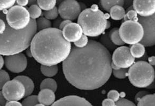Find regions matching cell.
<instances>
[{
    "mask_svg": "<svg viewBox=\"0 0 155 106\" xmlns=\"http://www.w3.org/2000/svg\"><path fill=\"white\" fill-rule=\"evenodd\" d=\"M37 32L36 20L31 19L28 28L21 30L13 29L7 24L5 32L0 35V55L7 56L21 53L30 46Z\"/></svg>",
    "mask_w": 155,
    "mask_h": 106,
    "instance_id": "3957f363",
    "label": "cell"
},
{
    "mask_svg": "<svg viewBox=\"0 0 155 106\" xmlns=\"http://www.w3.org/2000/svg\"><path fill=\"white\" fill-rule=\"evenodd\" d=\"M113 75L116 78L120 79H125L128 77V70L127 69H119L117 70H113Z\"/></svg>",
    "mask_w": 155,
    "mask_h": 106,
    "instance_id": "d6a6232c",
    "label": "cell"
},
{
    "mask_svg": "<svg viewBox=\"0 0 155 106\" xmlns=\"http://www.w3.org/2000/svg\"><path fill=\"white\" fill-rule=\"evenodd\" d=\"M89 42V40L88 39V37L86 35H82V37L77 41L74 42L75 47L79 48H82L86 46H87V45Z\"/></svg>",
    "mask_w": 155,
    "mask_h": 106,
    "instance_id": "836d02e7",
    "label": "cell"
},
{
    "mask_svg": "<svg viewBox=\"0 0 155 106\" xmlns=\"http://www.w3.org/2000/svg\"><path fill=\"white\" fill-rule=\"evenodd\" d=\"M137 106H155V94H147L137 102Z\"/></svg>",
    "mask_w": 155,
    "mask_h": 106,
    "instance_id": "d4e9b609",
    "label": "cell"
},
{
    "mask_svg": "<svg viewBox=\"0 0 155 106\" xmlns=\"http://www.w3.org/2000/svg\"><path fill=\"white\" fill-rule=\"evenodd\" d=\"M116 102L109 98L104 100L102 103V106H116Z\"/></svg>",
    "mask_w": 155,
    "mask_h": 106,
    "instance_id": "74e56055",
    "label": "cell"
},
{
    "mask_svg": "<svg viewBox=\"0 0 155 106\" xmlns=\"http://www.w3.org/2000/svg\"><path fill=\"white\" fill-rule=\"evenodd\" d=\"M41 71L42 74L45 76L48 77H52L57 75L58 71V67L57 65L52 66H47V65H41Z\"/></svg>",
    "mask_w": 155,
    "mask_h": 106,
    "instance_id": "7402d4cb",
    "label": "cell"
},
{
    "mask_svg": "<svg viewBox=\"0 0 155 106\" xmlns=\"http://www.w3.org/2000/svg\"><path fill=\"white\" fill-rule=\"evenodd\" d=\"M119 32L123 41L128 45L141 42L143 38V28L138 21H124L119 29Z\"/></svg>",
    "mask_w": 155,
    "mask_h": 106,
    "instance_id": "52a82bcc",
    "label": "cell"
},
{
    "mask_svg": "<svg viewBox=\"0 0 155 106\" xmlns=\"http://www.w3.org/2000/svg\"><path fill=\"white\" fill-rule=\"evenodd\" d=\"M110 16L114 21H120L124 18L126 15L125 8L120 5L112 7L109 11Z\"/></svg>",
    "mask_w": 155,
    "mask_h": 106,
    "instance_id": "ac0fdd59",
    "label": "cell"
},
{
    "mask_svg": "<svg viewBox=\"0 0 155 106\" xmlns=\"http://www.w3.org/2000/svg\"><path fill=\"white\" fill-rule=\"evenodd\" d=\"M130 51L134 58H142L146 53L145 46L141 43L133 45L130 48Z\"/></svg>",
    "mask_w": 155,
    "mask_h": 106,
    "instance_id": "d6986e66",
    "label": "cell"
},
{
    "mask_svg": "<svg viewBox=\"0 0 155 106\" xmlns=\"http://www.w3.org/2000/svg\"><path fill=\"white\" fill-rule=\"evenodd\" d=\"M0 106H1V105H0Z\"/></svg>",
    "mask_w": 155,
    "mask_h": 106,
    "instance_id": "f5cc1de1",
    "label": "cell"
},
{
    "mask_svg": "<svg viewBox=\"0 0 155 106\" xmlns=\"http://www.w3.org/2000/svg\"><path fill=\"white\" fill-rule=\"evenodd\" d=\"M149 63L151 65V66H155V56H151L148 58Z\"/></svg>",
    "mask_w": 155,
    "mask_h": 106,
    "instance_id": "bcb514c9",
    "label": "cell"
},
{
    "mask_svg": "<svg viewBox=\"0 0 155 106\" xmlns=\"http://www.w3.org/2000/svg\"><path fill=\"white\" fill-rule=\"evenodd\" d=\"M38 103L39 101L37 95H31L26 97V98L23 100L22 104L23 106H34Z\"/></svg>",
    "mask_w": 155,
    "mask_h": 106,
    "instance_id": "1f68e13d",
    "label": "cell"
},
{
    "mask_svg": "<svg viewBox=\"0 0 155 106\" xmlns=\"http://www.w3.org/2000/svg\"><path fill=\"white\" fill-rule=\"evenodd\" d=\"M133 8L139 16H150L155 14V0H134Z\"/></svg>",
    "mask_w": 155,
    "mask_h": 106,
    "instance_id": "4fadbf2b",
    "label": "cell"
},
{
    "mask_svg": "<svg viewBox=\"0 0 155 106\" xmlns=\"http://www.w3.org/2000/svg\"><path fill=\"white\" fill-rule=\"evenodd\" d=\"M109 35L110 39L114 45L123 46L124 45H125V43L123 41L121 38L120 37L119 29L118 28H114L111 30Z\"/></svg>",
    "mask_w": 155,
    "mask_h": 106,
    "instance_id": "44dd1931",
    "label": "cell"
},
{
    "mask_svg": "<svg viewBox=\"0 0 155 106\" xmlns=\"http://www.w3.org/2000/svg\"><path fill=\"white\" fill-rule=\"evenodd\" d=\"M62 33L68 41L74 43L81 38L83 31L79 24L71 22L65 26L62 30Z\"/></svg>",
    "mask_w": 155,
    "mask_h": 106,
    "instance_id": "5bb4252c",
    "label": "cell"
},
{
    "mask_svg": "<svg viewBox=\"0 0 155 106\" xmlns=\"http://www.w3.org/2000/svg\"><path fill=\"white\" fill-rule=\"evenodd\" d=\"M10 81L9 75L4 70H0V90H2L5 84Z\"/></svg>",
    "mask_w": 155,
    "mask_h": 106,
    "instance_id": "4dcf8cb0",
    "label": "cell"
},
{
    "mask_svg": "<svg viewBox=\"0 0 155 106\" xmlns=\"http://www.w3.org/2000/svg\"><path fill=\"white\" fill-rule=\"evenodd\" d=\"M31 19L36 20L41 17L42 14V9L37 4L31 5L28 9Z\"/></svg>",
    "mask_w": 155,
    "mask_h": 106,
    "instance_id": "484cf974",
    "label": "cell"
},
{
    "mask_svg": "<svg viewBox=\"0 0 155 106\" xmlns=\"http://www.w3.org/2000/svg\"><path fill=\"white\" fill-rule=\"evenodd\" d=\"M3 12L5 14L7 24L13 29L24 30L30 24L31 19L28 10L25 7L14 5Z\"/></svg>",
    "mask_w": 155,
    "mask_h": 106,
    "instance_id": "8992f818",
    "label": "cell"
},
{
    "mask_svg": "<svg viewBox=\"0 0 155 106\" xmlns=\"http://www.w3.org/2000/svg\"><path fill=\"white\" fill-rule=\"evenodd\" d=\"M16 3L18 5L25 7L29 5V0H16Z\"/></svg>",
    "mask_w": 155,
    "mask_h": 106,
    "instance_id": "f35d334b",
    "label": "cell"
},
{
    "mask_svg": "<svg viewBox=\"0 0 155 106\" xmlns=\"http://www.w3.org/2000/svg\"><path fill=\"white\" fill-rule=\"evenodd\" d=\"M107 15L98 9L96 5L83 10L78 18V24L86 36L97 37L107 29Z\"/></svg>",
    "mask_w": 155,
    "mask_h": 106,
    "instance_id": "277c9868",
    "label": "cell"
},
{
    "mask_svg": "<svg viewBox=\"0 0 155 106\" xmlns=\"http://www.w3.org/2000/svg\"><path fill=\"white\" fill-rule=\"evenodd\" d=\"M124 19L125 21H138V15L134 10H128L127 14H126Z\"/></svg>",
    "mask_w": 155,
    "mask_h": 106,
    "instance_id": "e575fe53",
    "label": "cell"
},
{
    "mask_svg": "<svg viewBox=\"0 0 155 106\" xmlns=\"http://www.w3.org/2000/svg\"><path fill=\"white\" fill-rule=\"evenodd\" d=\"M44 15L46 18L48 20H54L58 18L59 15L58 9L57 7L49 11H44Z\"/></svg>",
    "mask_w": 155,
    "mask_h": 106,
    "instance_id": "f1b7e54d",
    "label": "cell"
},
{
    "mask_svg": "<svg viewBox=\"0 0 155 106\" xmlns=\"http://www.w3.org/2000/svg\"><path fill=\"white\" fill-rule=\"evenodd\" d=\"M37 0H29V5L37 3Z\"/></svg>",
    "mask_w": 155,
    "mask_h": 106,
    "instance_id": "c3c4849f",
    "label": "cell"
},
{
    "mask_svg": "<svg viewBox=\"0 0 155 106\" xmlns=\"http://www.w3.org/2000/svg\"><path fill=\"white\" fill-rule=\"evenodd\" d=\"M37 31H42L47 28H51L52 24L49 20L46 18L45 17H40L37 19Z\"/></svg>",
    "mask_w": 155,
    "mask_h": 106,
    "instance_id": "4316f807",
    "label": "cell"
},
{
    "mask_svg": "<svg viewBox=\"0 0 155 106\" xmlns=\"http://www.w3.org/2000/svg\"><path fill=\"white\" fill-rule=\"evenodd\" d=\"M101 44H102L107 49H109L110 50H113L116 47V46L114 45L111 41V40L110 38L109 34L103 35L101 38Z\"/></svg>",
    "mask_w": 155,
    "mask_h": 106,
    "instance_id": "83f0119b",
    "label": "cell"
},
{
    "mask_svg": "<svg viewBox=\"0 0 155 106\" xmlns=\"http://www.w3.org/2000/svg\"><path fill=\"white\" fill-rule=\"evenodd\" d=\"M21 81L25 88V97H28L32 94L34 90V84L30 77L25 76H19L15 78Z\"/></svg>",
    "mask_w": 155,
    "mask_h": 106,
    "instance_id": "e0dca14e",
    "label": "cell"
},
{
    "mask_svg": "<svg viewBox=\"0 0 155 106\" xmlns=\"http://www.w3.org/2000/svg\"><path fill=\"white\" fill-rule=\"evenodd\" d=\"M107 98L112 100L113 101L117 102L120 100V95L116 90H111L107 93Z\"/></svg>",
    "mask_w": 155,
    "mask_h": 106,
    "instance_id": "d590c367",
    "label": "cell"
},
{
    "mask_svg": "<svg viewBox=\"0 0 155 106\" xmlns=\"http://www.w3.org/2000/svg\"><path fill=\"white\" fill-rule=\"evenodd\" d=\"M5 65V58H3L2 55H0V70L2 69Z\"/></svg>",
    "mask_w": 155,
    "mask_h": 106,
    "instance_id": "7dc6e473",
    "label": "cell"
},
{
    "mask_svg": "<svg viewBox=\"0 0 155 106\" xmlns=\"http://www.w3.org/2000/svg\"><path fill=\"white\" fill-rule=\"evenodd\" d=\"M16 2V0H0V12L9 9Z\"/></svg>",
    "mask_w": 155,
    "mask_h": 106,
    "instance_id": "f546056e",
    "label": "cell"
},
{
    "mask_svg": "<svg viewBox=\"0 0 155 106\" xmlns=\"http://www.w3.org/2000/svg\"><path fill=\"white\" fill-rule=\"evenodd\" d=\"M49 89L55 92L57 89V82L52 78H48L44 79L40 84V90Z\"/></svg>",
    "mask_w": 155,
    "mask_h": 106,
    "instance_id": "cb8c5ba5",
    "label": "cell"
},
{
    "mask_svg": "<svg viewBox=\"0 0 155 106\" xmlns=\"http://www.w3.org/2000/svg\"><path fill=\"white\" fill-rule=\"evenodd\" d=\"M101 5L103 9L109 12L112 7L115 5H120L124 7V0H101Z\"/></svg>",
    "mask_w": 155,
    "mask_h": 106,
    "instance_id": "ffe728a7",
    "label": "cell"
},
{
    "mask_svg": "<svg viewBox=\"0 0 155 106\" xmlns=\"http://www.w3.org/2000/svg\"><path fill=\"white\" fill-rule=\"evenodd\" d=\"M134 0H124V8H129L130 7H132Z\"/></svg>",
    "mask_w": 155,
    "mask_h": 106,
    "instance_id": "7bdbcfd3",
    "label": "cell"
},
{
    "mask_svg": "<svg viewBox=\"0 0 155 106\" xmlns=\"http://www.w3.org/2000/svg\"><path fill=\"white\" fill-rule=\"evenodd\" d=\"M112 58L102 44L89 41L82 48L74 47L63 62L64 76L72 85L82 90H94L104 85L112 74Z\"/></svg>",
    "mask_w": 155,
    "mask_h": 106,
    "instance_id": "6da1fadb",
    "label": "cell"
},
{
    "mask_svg": "<svg viewBox=\"0 0 155 106\" xmlns=\"http://www.w3.org/2000/svg\"><path fill=\"white\" fill-rule=\"evenodd\" d=\"M147 94H148L147 93L145 92H144V91L138 93L137 94V95L135 96V101L137 102L139 101L142 97H143L144 96H145Z\"/></svg>",
    "mask_w": 155,
    "mask_h": 106,
    "instance_id": "ee69618b",
    "label": "cell"
},
{
    "mask_svg": "<svg viewBox=\"0 0 155 106\" xmlns=\"http://www.w3.org/2000/svg\"><path fill=\"white\" fill-rule=\"evenodd\" d=\"M116 106H137L133 102L125 99H121L116 102Z\"/></svg>",
    "mask_w": 155,
    "mask_h": 106,
    "instance_id": "8d00e7d4",
    "label": "cell"
},
{
    "mask_svg": "<svg viewBox=\"0 0 155 106\" xmlns=\"http://www.w3.org/2000/svg\"><path fill=\"white\" fill-rule=\"evenodd\" d=\"M112 60V63L120 69L130 68L135 63V58L130 53V48L124 46L115 49Z\"/></svg>",
    "mask_w": 155,
    "mask_h": 106,
    "instance_id": "30bf717a",
    "label": "cell"
},
{
    "mask_svg": "<svg viewBox=\"0 0 155 106\" xmlns=\"http://www.w3.org/2000/svg\"><path fill=\"white\" fill-rule=\"evenodd\" d=\"M65 0H56V5H61L62 2H63Z\"/></svg>",
    "mask_w": 155,
    "mask_h": 106,
    "instance_id": "681fc988",
    "label": "cell"
},
{
    "mask_svg": "<svg viewBox=\"0 0 155 106\" xmlns=\"http://www.w3.org/2000/svg\"><path fill=\"white\" fill-rule=\"evenodd\" d=\"M128 77L133 85L138 88H147L155 80V70L149 63L138 61L130 68Z\"/></svg>",
    "mask_w": 155,
    "mask_h": 106,
    "instance_id": "5b68a950",
    "label": "cell"
},
{
    "mask_svg": "<svg viewBox=\"0 0 155 106\" xmlns=\"http://www.w3.org/2000/svg\"><path fill=\"white\" fill-rule=\"evenodd\" d=\"M58 9L61 18L71 21L78 18L82 11L80 3L76 0H65L58 5Z\"/></svg>",
    "mask_w": 155,
    "mask_h": 106,
    "instance_id": "8fae6325",
    "label": "cell"
},
{
    "mask_svg": "<svg viewBox=\"0 0 155 106\" xmlns=\"http://www.w3.org/2000/svg\"><path fill=\"white\" fill-rule=\"evenodd\" d=\"M37 5L44 11L53 9L56 5V0H37Z\"/></svg>",
    "mask_w": 155,
    "mask_h": 106,
    "instance_id": "603a6c76",
    "label": "cell"
},
{
    "mask_svg": "<svg viewBox=\"0 0 155 106\" xmlns=\"http://www.w3.org/2000/svg\"><path fill=\"white\" fill-rule=\"evenodd\" d=\"M62 19L61 18L56 19V20L54 22V28H56L59 29V25L61 24V23L62 22Z\"/></svg>",
    "mask_w": 155,
    "mask_h": 106,
    "instance_id": "f6af8a7d",
    "label": "cell"
},
{
    "mask_svg": "<svg viewBox=\"0 0 155 106\" xmlns=\"http://www.w3.org/2000/svg\"><path fill=\"white\" fill-rule=\"evenodd\" d=\"M32 56L42 65H56L64 62L70 55L71 44L64 38L62 31L51 28L34 35L31 43Z\"/></svg>",
    "mask_w": 155,
    "mask_h": 106,
    "instance_id": "7a4b0ae2",
    "label": "cell"
},
{
    "mask_svg": "<svg viewBox=\"0 0 155 106\" xmlns=\"http://www.w3.org/2000/svg\"><path fill=\"white\" fill-rule=\"evenodd\" d=\"M37 97L39 103L46 106L52 105L56 99L55 92L49 89L41 90Z\"/></svg>",
    "mask_w": 155,
    "mask_h": 106,
    "instance_id": "2e32d148",
    "label": "cell"
},
{
    "mask_svg": "<svg viewBox=\"0 0 155 106\" xmlns=\"http://www.w3.org/2000/svg\"><path fill=\"white\" fill-rule=\"evenodd\" d=\"M111 25V24H110V22L109 21H107V28H110V26Z\"/></svg>",
    "mask_w": 155,
    "mask_h": 106,
    "instance_id": "f907efd6",
    "label": "cell"
},
{
    "mask_svg": "<svg viewBox=\"0 0 155 106\" xmlns=\"http://www.w3.org/2000/svg\"><path fill=\"white\" fill-rule=\"evenodd\" d=\"M5 67L10 71L19 74L24 71L28 67V60L22 53L7 56L5 58Z\"/></svg>",
    "mask_w": 155,
    "mask_h": 106,
    "instance_id": "7c38bea8",
    "label": "cell"
},
{
    "mask_svg": "<svg viewBox=\"0 0 155 106\" xmlns=\"http://www.w3.org/2000/svg\"><path fill=\"white\" fill-rule=\"evenodd\" d=\"M34 106H45L44 104H40V103H38V104H37L35 105H34Z\"/></svg>",
    "mask_w": 155,
    "mask_h": 106,
    "instance_id": "816d5d0a",
    "label": "cell"
},
{
    "mask_svg": "<svg viewBox=\"0 0 155 106\" xmlns=\"http://www.w3.org/2000/svg\"><path fill=\"white\" fill-rule=\"evenodd\" d=\"M5 106H23V104L16 101H8Z\"/></svg>",
    "mask_w": 155,
    "mask_h": 106,
    "instance_id": "60d3db41",
    "label": "cell"
},
{
    "mask_svg": "<svg viewBox=\"0 0 155 106\" xmlns=\"http://www.w3.org/2000/svg\"><path fill=\"white\" fill-rule=\"evenodd\" d=\"M71 22H72V21H70V20H67V19H65V20L62 21V22L61 23V24H60V25H59V30L62 31L63 29L65 28V26L67 25L68 24L70 23Z\"/></svg>",
    "mask_w": 155,
    "mask_h": 106,
    "instance_id": "b9f144b4",
    "label": "cell"
},
{
    "mask_svg": "<svg viewBox=\"0 0 155 106\" xmlns=\"http://www.w3.org/2000/svg\"><path fill=\"white\" fill-rule=\"evenodd\" d=\"M51 106H93L87 100L77 95H69L55 102Z\"/></svg>",
    "mask_w": 155,
    "mask_h": 106,
    "instance_id": "9a60e30c",
    "label": "cell"
},
{
    "mask_svg": "<svg viewBox=\"0 0 155 106\" xmlns=\"http://www.w3.org/2000/svg\"><path fill=\"white\" fill-rule=\"evenodd\" d=\"M2 90L3 94L8 101H18L25 97V87L21 81L16 79L8 81Z\"/></svg>",
    "mask_w": 155,
    "mask_h": 106,
    "instance_id": "9c48e42d",
    "label": "cell"
},
{
    "mask_svg": "<svg viewBox=\"0 0 155 106\" xmlns=\"http://www.w3.org/2000/svg\"><path fill=\"white\" fill-rule=\"evenodd\" d=\"M138 22L144 30V37L141 43L145 47L155 45V14L149 17L138 16Z\"/></svg>",
    "mask_w": 155,
    "mask_h": 106,
    "instance_id": "ba28073f",
    "label": "cell"
},
{
    "mask_svg": "<svg viewBox=\"0 0 155 106\" xmlns=\"http://www.w3.org/2000/svg\"><path fill=\"white\" fill-rule=\"evenodd\" d=\"M8 101L5 98L4 95L3 94L2 91H0V105L1 106H5Z\"/></svg>",
    "mask_w": 155,
    "mask_h": 106,
    "instance_id": "ab89813d",
    "label": "cell"
}]
</instances>
